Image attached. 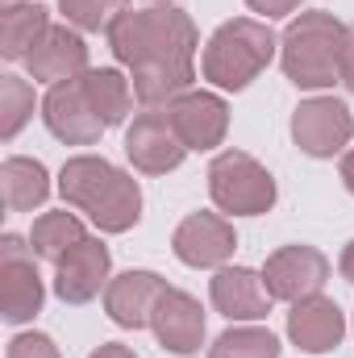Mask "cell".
<instances>
[{"label": "cell", "instance_id": "6da1fadb", "mask_svg": "<svg viewBox=\"0 0 354 358\" xmlns=\"http://www.w3.org/2000/svg\"><path fill=\"white\" fill-rule=\"evenodd\" d=\"M113 55L134 71V96L155 108L171 104L192 88L196 25L179 8H138L121 13L108 29Z\"/></svg>", "mask_w": 354, "mask_h": 358}, {"label": "cell", "instance_id": "7a4b0ae2", "mask_svg": "<svg viewBox=\"0 0 354 358\" xmlns=\"http://www.w3.org/2000/svg\"><path fill=\"white\" fill-rule=\"evenodd\" d=\"M59 192L67 204L84 208L104 234H125L142 217V192H138L134 176H125L113 163L92 159V155L67 159V167L59 176Z\"/></svg>", "mask_w": 354, "mask_h": 358}, {"label": "cell", "instance_id": "3957f363", "mask_svg": "<svg viewBox=\"0 0 354 358\" xmlns=\"http://www.w3.org/2000/svg\"><path fill=\"white\" fill-rule=\"evenodd\" d=\"M342 46H346L342 21H334L330 13H300L279 38L283 76L296 88H330L338 80Z\"/></svg>", "mask_w": 354, "mask_h": 358}, {"label": "cell", "instance_id": "277c9868", "mask_svg": "<svg viewBox=\"0 0 354 358\" xmlns=\"http://www.w3.org/2000/svg\"><path fill=\"white\" fill-rule=\"evenodd\" d=\"M275 46L279 42L263 21H250V17L225 21L204 46V80H213L217 88L242 92L271 63Z\"/></svg>", "mask_w": 354, "mask_h": 358}, {"label": "cell", "instance_id": "5b68a950", "mask_svg": "<svg viewBox=\"0 0 354 358\" xmlns=\"http://www.w3.org/2000/svg\"><path fill=\"white\" fill-rule=\"evenodd\" d=\"M208 192H213L217 208H225L234 217H259L275 204V179L267 176V167H259L242 150H225V155L213 159Z\"/></svg>", "mask_w": 354, "mask_h": 358}, {"label": "cell", "instance_id": "8992f818", "mask_svg": "<svg viewBox=\"0 0 354 358\" xmlns=\"http://www.w3.org/2000/svg\"><path fill=\"white\" fill-rule=\"evenodd\" d=\"M125 155H129V163L138 171L163 176V171H176L179 163H183L187 146H183V138H179V129H176V121H171L167 108L163 113L159 108H146L142 117H134V125L125 134Z\"/></svg>", "mask_w": 354, "mask_h": 358}, {"label": "cell", "instance_id": "52a82bcc", "mask_svg": "<svg viewBox=\"0 0 354 358\" xmlns=\"http://www.w3.org/2000/svg\"><path fill=\"white\" fill-rule=\"evenodd\" d=\"M292 138L304 155L313 159H334L346 142L354 138V117L351 108L334 96H317V100H304L292 117Z\"/></svg>", "mask_w": 354, "mask_h": 358}, {"label": "cell", "instance_id": "ba28073f", "mask_svg": "<svg viewBox=\"0 0 354 358\" xmlns=\"http://www.w3.org/2000/svg\"><path fill=\"white\" fill-rule=\"evenodd\" d=\"M42 308V275L21 238L4 234L0 242V313L4 321H29Z\"/></svg>", "mask_w": 354, "mask_h": 358}, {"label": "cell", "instance_id": "9c48e42d", "mask_svg": "<svg viewBox=\"0 0 354 358\" xmlns=\"http://www.w3.org/2000/svg\"><path fill=\"white\" fill-rule=\"evenodd\" d=\"M325 279H330V263L313 246H283L263 267V283L271 292V300H292V304L317 296L325 287Z\"/></svg>", "mask_w": 354, "mask_h": 358}, {"label": "cell", "instance_id": "30bf717a", "mask_svg": "<svg viewBox=\"0 0 354 358\" xmlns=\"http://www.w3.org/2000/svg\"><path fill=\"white\" fill-rule=\"evenodd\" d=\"M42 117L50 125V134L67 146H92L104 129V121L96 117L88 92H84V80H67V84H55L42 100Z\"/></svg>", "mask_w": 354, "mask_h": 358}, {"label": "cell", "instance_id": "8fae6325", "mask_svg": "<svg viewBox=\"0 0 354 358\" xmlns=\"http://www.w3.org/2000/svg\"><path fill=\"white\" fill-rule=\"evenodd\" d=\"M238 238H234V225L213 217V213H192L183 217L171 238V250H176L179 263L187 267H221L229 255H234Z\"/></svg>", "mask_w": 354, "mask_h": 358}, {"label": "cell", "instance_id": "7c38bea8", "mask_svg": "<svg viewBox=\"0 0 354 358\" xmlns=\"http://www.w3.org/2000/svg\"><path fill=\"white\" fill-rule=\"evenodd\" d=\"M167 113H171L187 150H213V146H221V138L229 129V108L213 92H183L167 104Z\"/></svg>", "mask_w": 354, "mask_h": 358}, {"label": "cell", "instance_id": "4fadbf2b", "mask_svg": "<svg viewBox=\"0 0 354 358\" xmlns=\"http://www.w3.org/2000/svg\"><path fill=\"white\" fill-rule=\"evenodd\" d=\"M163 292H167V283H163L155 271H125V275H117V279L108 283L104 308H108V317H113L117 325L142 329V325H150L155 304L163 300Z\"/></svg>", "mask_w": 354, "mask_h": 358}, {"label": "cell", "instance_id": "5bb4252c", "mask_svg": "<svg viewBox=\"0 0 354 358\" xmlns=\"http://www.w3.org/2000/svg\"><path fill=\"white\" fill-rule=\"evenodd\" d=\"M213 292V308L229 321H259L271 313V292H267L263 275L246 267H221L208 283Z\"/></svg>", "mask_w": 354, "mask_h": 358}, {"label": "cell", "instance_id": "9a60e30c", "mask_svg": "<svg viewBox=\"0 0 354 358\" xmlns=\"http://www.w3.org/2000/svg\"><path fill=\"white\" fill-rule=\"evenodd\" d=\"M55 292L59 300L67 304H88L92 296L100 292V283L108 279V250L104 242L96 238H84L76 250H67L59 263H55Z\"/></svg>", "mask_w": 354, "mask_h": 358}, {"label": "cell", "instance_id": "2e32d148", "mask_svg": "<svg viewBox=\"0 0 354 358\" xmlns=\"http://www.w3.org/2000/svg\"><path fill=\"white\" fill-rule=\"evenodd\" d=\"M25 63H29V76H34V80H42V84H67V80L84 76V67H88V46H84V38H80L76 29L50 25L46 38L38 42V50H34Z\"/></svg>", "mask_w": 354, "mask_h": 358}, {"label": "cell", "instance_id": "e0dca14e", "mask_svg": "<svg viewBox=\"0 0 354 358\" xmlns=\"http://www.w3.org/2000/svg\"><path fill=\"white\" fill-rule=\"evenodd\" d=\"M288 334L292 342L304 350V355H325L342 342L346 334V321H342V308L325 296H309V300H296L292 304V317H288Z\"/></svg>", "mask_w": 354, "mask_h": 358}, {"label": "cell", "instance_id": "ac0fdd59", "mask_svg": "<svg viewBox=\"0 0 354 358\" xmlns=\"http://www.w3.org/2000/svg\"><path fill=\"white\" fill-rule=\"evenodd\" d=\"M150 325H155L159 342L167 350H176V355H196L200 342H204V313H200V304L187 292H176V287L163 292V300L155 304Z\"/></svg>", "mask_w": 354, "mask_h": 358}, {"label": "cell", "instance_id": "d6986e66", "mask_svg": "<svg viewBox=\"0 0 354 358\" xmlns=\"http://www.w3.org/2000/svg\"><path fill=\"white\" fill-rule=\"evenodd\" d=\"M46 29H50V21H46L42 4H8L0 17V55L8 63L29 59L38 50V42L46 38Z\"/></svg>", "mask_w": 354, "mask_h": 358}, {"label": "cell", "instance_id": "ffe728a7", "mask_svg": "<svg viewBox=\"0 0 354 358\" xmlns=\"http://www.w3.org/2000/svg\"><path fill=\"white\" fill-rule=\"evenodd\" d=\"M0 183H4V204L13 213H29L34 204L46 200L50 183H46V167L34 159H8L0 167Z\"/></svg>", "mask_w": 354, "mask_h": 358}, {"label": "cell", "instance_id": "44dd1931", "mask_svg": "<svg viewBox=\"0 0 354 358\" xmlns=\"http://www.w3.org/2000/svg\"><path fill=\"white\" fill-rule=\"evenodd\" d=\"M84 80V92H88L92 108H96V117L104 121V125H117V121H125V113H129V100H134V92L125 84V76H117V71H84L80 76Z\"/></svg>", "mask_w": 354, "mask_h": 358}, {"label": "cell", "instance_id": "7402d4cb", "mask_svg": "<svg viewBox=\"0 0 354 358\" xmlns=\"http://www.w3.org/2000/svg\"><path fill=\"white\" fill-rule=\"evenodd\" d=\"M84 238H88V234H84V225H80L71 213H46V217L34 221V234H29L34 255L50 259V263H59V259H63L67 250H76Z\"/></svg>", "mask_w": 354, "mask_h": 358}, {"label": "cell", "instance_id": "603a6c76", "mask_svg": "<svg viewBox=\"0 0 354 358\" xmlns=\"http://www.w3.org/2000/svg\"><path fill=\"white\" fill-rule=\"evenodd\" d=\"M208 358H279V342L267 329H229L213 342Z\"/></svg>", "mask_w": 354, "mask_h": 358}, {"label": "cell", "instance_id": "cb8c5ba5", "mask_svg": "<svg viewBox=\"0 0 354 358\" xmlns=\"http://www.w3.org/2000/svg\"><path fill=\"white\" fill-rule=\"evenodd\" d=\"M34 113V88L17 76L0 80V138H13Z\"/></svg>", "mask_w": 354, "mask_h": 358}, {"label": "cell", "instance_id": "d4e9b609", "mask_svg": "<svg viewBox=\"0 0 354 358\" xmlns=\"http://www.w3.org/2000/svg\"><path fill=\"white\" fill-rule=\"evenodd\" d=\"M67 21L80 25V29H113V21L121 13H129L125 4L129 0H59Z\"/></svg>", "mask_w": 354, "mask_h": 358}, {"label": "cell", "instance_id": "484cf974", "mask_svg": "<svg viewBox=\"0 0 354 358\" xmlns=\"http://www.w3.org/2000/svg\"><path fill=\"white\" fill-rule=\"evenodd\" d=\"M8 358H59V346L46 334H21L8 342Z\"/></svg>", "mask_w": 354, "mask_h": 358}, {"label": "cell", "instance_id": "4316f807", "mask_svg": "<svg viewBox=\"0 0 354 358\" xmlns=\"http://www.w3.org/2000/svg\"><path fill=\"white\" fill-rule=\"evenodd\" d=\"M338 80L354 92V21L346 25V46H342V63H338Z\"/></svg>", "mask_w": 354, "mask_h": 358}, {"label": "cell", "instance_id": "83f0119b", "mask_svg": "<svg viewBox=\"0 0 354 358\" xmlns=\"http://www.w3.org/2000/svg\"><path fill=\"white\" fill-rule=\"evenodd\" d=\"M246 4H250L255 13H263L267 21H271V17H288L300 0H246Z\"/></svg>", "mask_w": 354, "mask_h": 358}, {"label": "cell", "instance_id": "f1b7e54d", "mask_svg": "<svg viewBox=\"0 0 354 358\" xmlns=\"http://www.w3.org/2000/svg\"><path fill=\"white\" fill-rule=\"evenodd\" d=\"M92 358H138V355H134L129 346H117V342H113V346H100Z\"/></svg>", "mask_w": 354, "mask_h": 358}, {"label": "cell", "instance_id": "f546056e", "mask_svg": "<svg viewBox=\"0 0 354 358\" xmlns=\"http://www.w3.org/2000/svg\"><path fill=\"white\" fill-rule=\"evenodd\" d=\"M342 275H346V283H354V242L342 250Z\"/></svg>", "mask_w": 354, "mask_h": 358}, {"label": "cell", "instance_id": "4dcf8cb0", "mask_svg": "<svg viewBox=\"0 0 354 358\" xmlns=\"http://www.w3.org/2000/svg\"><path fill=\"white\" fill-rule=\"evenodd\" d=\"M342 183H346V187L354 192V150L346 155V159H342Z\"/></svg>", "mask_w": 354, "mask_h": 358}, {"label": "cell", "instance_id": "1f68e13d", "mask_svg": "<svg viewBox=\"0 0 354 358\" xmlns=\"http://www.w3.org/2000/svg\"><path fill=\"white\" fill-rule=\"evenodd\" d=\"M8 4H17V0H8Z\"/></svg>", "mask_w": 354, "mask_h": 358}, {"label": "cell", "instance_id": "d6a6232c", "mask_svg": "<svg viewBox=\"0 0 354 358\" xmlns=\"http://www.w3.org/2000/svg\"><path fill=\"white\" fill-rule=\"evenodd\" d=\"M163 4H171V0H163Z\"/></svg>", "mask_w": 354, "mask_h": 358}]
</instances>
